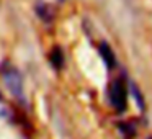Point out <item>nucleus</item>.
Here are the masks:
<instances>
[{"label":"nucleus","mask_w":152,"mask_h":139,"mask_svg":"<svg viewBox=\"0 0 152 139\" xmlns=\"http://www.w3.org/2000/svg\"><path fill=\"white\" fill-rule=\"evenodd\" d=\"M36 12H38V15H39V18H43L44 21H51V20H53V10H51L49 5H46V4L41 5L39 4L36 7Z\"/></svg>","instance_id":"39448f33"},{"label":"nucleus","mask_w":152,"mask_h":139,"mask_svg":"<svg viewBox=\"0 0 152 139\" xmlns=\"http://www.w3.org/2000/svg\"><path fill=\"white\" fill-rule=\"evenodd\" d=\"M51 62H53V66L56 67L57 70L62 69V66H64V54H62V49H61V48L56 46L53 49V53H51Z\"/></svg>","instance_id":"20e7f679"},{"label":"nucleus","mask_w":152,"mask_h":139,"mask_svg":"<svg viewBox=\"0 0 152 139\" xmlns=\"http://www.w3.org/2000/svg\"><path fill=\"white\" fill-rule=\"evenodd\" d=\"M2 75H4V80L7 83L8 90L12 92V95L23 100V82H21V75L18 74V70H15V69L5 70Z\"/></svg>","instance_id":"f03ea898"},{"label":"nucleus","mask_w":152,"mask_h":139,"mask_svg":"<svg viewBox=\"0 0 152 139\" xmlns=\"http://www.w3.org/2000/svg\"><path fill=\"white\" fill-rule=\"evenodd\" d=\"M110 103L119 113H123L126 110L128 92H126V85L123 79H115L111 82V85H110Z\"/></svg>","instance_id":"f257e3e1"},{"label":"nucleus","mask_w":152,"mask_h":139,"mask_svg":"<svg viewBox=\"0 0 152 139\" xmlns=\"http://www.w3.org/2000/svg\"><path fill=\"white\" fill-rule=\"evenodd\" d=\"M149 139H152V138H149Z\"/></svg>","instance_id":"0eeeda50"},{"label":"nucleus","mask_w":152,"mask_h":139,"mask_svg":"<svg viewBox=\"0 0 152 139\" xmlns=\"http://www.w3.org/2000/svg\"><path fill=\"white\" fill-rule=\"evenodd\" d=\"M131 90H132V93H136V100H137V105H139V108H141V110H144V102H142V95L139 93L137 87H136L134 83H131Z\"/></svg>","instance_id":"423d86ee"},{"label":"nucleus","mask_w":152,"mask_h":139,"mask_svg":"<svg viewBox=\"0 0 152 139\" xmlns=\"http://www.w3.org/2000/svg\"><path fill=\"white\" fill-rule=\"evenodd\" d=\"M98 51H100V56L103 57V61H105V64L108 66V69H113V67L116 66V56H115V53L111 51L110 44L103 41V43L100 44Z\"/></svg>","instance_id":"7ed1b4c3"}]
</instances>
